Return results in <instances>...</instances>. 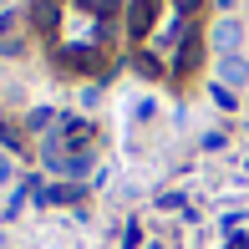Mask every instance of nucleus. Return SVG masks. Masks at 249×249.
I'll list each match as a JSON object with an SVG mask.
<instances>
[{
	"mask_svg": "<svg viewBox=\"0 0 249 249\" xmlns=\"http://www.w3.org/2000/svg\"><path fill=\"white\" fill-rule=\"evenodd\" d=\"M163 16V0H127V36L138 41H148V31H153V20Z\"/></svg>",
	"mask_w": 249,
	"mask_h": 249,
	"instance_id": "f03ea898",
	"label": "nucleus"
},
{
	"mask_svg": "<svg viewBox=\"0 0 249 249\" xmlns=\"http://www.w3.org/2000/svg\"><path fill=\"white\" fill-rule=\"evenodd\" d=\"M198 66H203V31L194 26V31L183 36V46H178V56L168 61V82H188Z\"/></svg>",
	"mask_w": 249,
	"mask_h": 249,
	"instance_id": "f257e3e1",
	"label": "nucleus"
},
{
	"mask_svg": "<svg viewBox=\"0 0 249 249\" xmlns=\"http://www.w3.org/2000/svg\"><path fill=\"white\" fill-rule=\"evenodd\" d=\"M56 132H61L66 153H87V148H92V138H97L92 122H82V117H61V127H56Z\"/></svg>",
	"mask_w": 249,
	"mask_h": 249,
	"instance_id": "7ed1b4c3",
	"label": "nucleus"
},
{
	"mask_svg": "<svg viewBox=\"0 0 249 249\" xmlns=\"http://www.w3.org/2000/svg\"><path fill=\"white\" fill-rule=\"evenodd\" d=\"M142 249H168V244H158V239H153V244H142Z\"/></svg>",
	"mask_w": 249,
	"mask_h": 249,
	"instance_id": "4468645a",
	"label": "nucleus"
},
{
	"mask_svg": "<svg viewBox=\"0 0 249 249\" xmlns=\"http://www.w3.org/2000/svg\"><path fill=\"white\" fill-rule=\"evenodd\" d=\"M209 41H213V51H219V56H239V46H244V26H239V20H219Z\"/></svg>",
	"mask_w": 249,
	"mask_h": 249,
	"instance_id": "20e7f679",
	"label": "nucleus"
},
{
	"mask_svg": "<svg viewBox=\"0 0 249 249\" xmlns=\"http://www.w3.org/2000/svg\"><path fill=\"white\" fill-rule=\"evenodd\" d=\"M209 97L219 102L224 112H234V107H239V97H234V92H229V87H224V82H213V87H209Z\"/></svg>",
	"mask_w": 249,
	"mask_h": 249,
	"instance_id": "0eeeda50",
	"label": "nucleus"
},
{
	"mask_svg": "<svg viewBox=\"0 0 249 249\" xmlns=\"http://www.w3.org/2000/svg\"><path fill=\"white\" fill-rule=\"evenodd\" d=\"M5 31H10V16H0V36H5Z\"/></svg>",
	"mask_w": 249,
	"mask_h": 249,
	"instance_id": "ddd939ff",
	"label": "nucleus"
},
{
	"mask_svg": "<svg viewBox=\"0 0 249 249\" xmlns=\"http://www.w3.org/2000/svg\"><path fill=\"white\" fill-rule=\"evenodd\" d=\"M229 249H249V234H239V229H234V234H229Z\"/></svg>",
	"mask_w": 249,
	"mask_h": 249,
	"instance_id": "f8f14e48",
	"label": "nucleus"
},
{
	"mask_svg": "<svg viewBox=\"0 0 249 249\" xmlns=\"http://www.w3.org/2000/svg\"><path fill=\"white\" fill-rule=\"evenodd\" d=\"M10 178H16V163H10V158L0 153V183H10Z\"/></svg>",
	"mask_w": 249,
	"mask_h": 249,
	"instance_id": "9b49d317",
	"label": "nucleus"
},
{
	"mask_svg": "<svg viewBox=\"0 0 249 249\" xmlns=\"http://www.w3.org/2000/svg\"><path fill=\"white\" fill-rule=\"evenodd\" d=\"M168 5H178L183 16H198V10H203V0H168Z\"/></svg>",
	"mask_w": 249,
	"mask_h": 249,
	"instance_id": "1a4fd4ad",
	"label": "nucleus"
},
{
	"mask_svg": "<svg viewBox=\"0 0 249 249\" xmlns=\"http://www.w3.org/2000/svg\"><path fill=\"white\" fill-rule=\"evenodd\" d=\"M122 249H142V224H122Z\"/></svg>",
	"mask_w": 249,
	"mask_h": 249,
	"instance_id": "6e6552de",
	"label": "nucleus"
},
{
	"mask_svg": "<svg viewBox=\"0 0 249 249\" xmlns=\"http://www.w3.org/2000/svg\"><path fill=\"white\" fill-rule=\"evenodd\" d=\"M31 198H36L41 209H66V203L82 198V188H76V183H51V188H41V183H36V194H31Z\"/></svg>",
	"mask_w": 249,
	"mask_h": 249,
	"instance_id": "39448f33",
	"label": "nucleus"
},
{
	"mask_svg": "<svg viewBox=\"0 0 249 249\" xmlns=\"http://www.w3.org/2000/svg\"><path fill=\"white\" fill-rule=\"evenodd\" d=\"M219 76H224V87L234 92V87L249 82V61H244V56H224V61H219Z\"/></svg>",
	"mask_w": 249,
	"mask_h": 249,
	"instance_id": "423d86ee",
	"label": "nucleus"
},
{
	"mask_svg": "<svg viewBox=\"0 0 249 249\" xmlns=\"http://www.w3.org/2000/svg\"><path fill=\"white\" fill-rule=\"evenodd\" d=\"M158 209H183V194H158Z\"/></svg>",
	"mask_w": 249,
	"mask_h": 249,
	"instance_id": "9d476101",
	"label": "nucleus"
}]
</instances>
